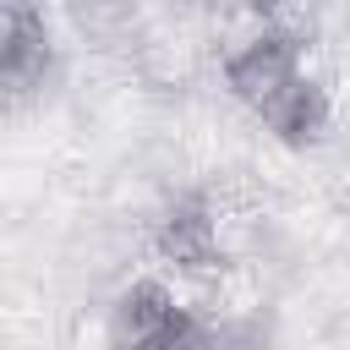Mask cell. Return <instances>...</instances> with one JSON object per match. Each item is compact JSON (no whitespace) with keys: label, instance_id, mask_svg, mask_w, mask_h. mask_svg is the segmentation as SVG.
Masks as SVG:
<instances>
[{"label":"cell","instance_id":"7","mask_svg":"<svg viewBox=\"0 0 350 350\" xmlns=\"http://www.w3.org/2000/svg\"><path fill=\"white\" fill-rule=\"evenodd\" d=\"M213 350H268L257 317H213Z\"/></svg>","mask_w":350,"mask_h":350},{"label":"cell","instance_id":"6","mask_svg":"<svg viewBox=\"0 0 350 350\" xmlns=\"http://www.w3.org/2000/svg\"><path fill=\"white\" fill-rule=\"evenodd\" d=\"M131 350H213V312H202L191 301H175V312L148 339H137Z\"/></svg>","mask_w":350,"mask_h":350},{"label":"cell","instance_id":"1","mask_svg":"<svg viewBox=\"0 0 350 350\" xmlns=\"http://www.w3.org/2000/svg\"><path fill=\"white\" fill-rule=\"evenodd\" d=\"M306 71V33L301 27H290V22H262L257 33H246L230 55H224V66H219V77H224V93L235 98V104H246V109H262L290 77H301Z\"/></svg>","mask_w":350,"mask_h":350},{"label":"cell","instance_id":"4","mask_svg":"<svg viewBox=\"0 0 350 350\" xmlns=\"http://www.w3.org/2000/svg\"><path fill=\"white\" fill-rule=\"evenodd\" d=\"M257 120H262V131H268L279 148L306 153V148H317V142L334 131V93H328L323 77L301 71V77H290V82L257 109Z\"/></svg>","mask_w":350,"mask_h":350},{"label":"cell","instance_id":"2","mask_svg":"<svg viewBox=\"0 0 350 350\" xmlns=\"http://www.w3.org/2000/svg\"><path fill=\"white\" fill-rule=\"evenodd\" d=\"M153 252L159 262L180 268V273H202L224 262V241H219V213L202 191H180L175 202H164V213L153 219Z\"/></svg>","mask_w":350,"mask_h":350},{"label":"cell","instance_id":"8","mask_svg":"<svg viewBox=\"0 0 350 350\" xmlns=\"http://www.w3.org/2000/svg\"><path fill=\"white\" fill-rule=\"evenodd\" d=\"M246 5H257V11H268V5H279V0H246Z\"/></svg>","mask_w":350,"mask_h":350},{"label":"cell","instance_id":"3","mask_svg":"<svg viewBox=\"0 0 350 350\" xmlns=\"http://www.w3.org/2000/svg\"><path fill=\"white\" fill-rule=\"evenodd\" d=\"M55 66V27L44 0L0 5V93H33Z\"/></svg>","mask_w":350,"mask_h":350},{"label":"cell","instance_id":"5","mask_svg":"<svg viewBox=\"0 0 350 350\" xmlns=\"http://www.w3.org/2000/svg\"><path fill=\"white\" fill-rule=\"evenodd\" d=\"M175 301H180V295H175L159 273H142V279L120 284L115 301H109V312H104V350H131L137 339H148V334L175 312Z\"/></svg>","mask_w":350,"mask_h":350},{"label":"cell","instance_id":"9","mask_svg":"<svg viewBox=\"0 0 350 350\" xmlns=\"http://www.w3.org/2000/svg\"><path fill=\"white\" fill-rule=\"evenodd\" d=\"M0 5H16V0H0Z\"/></svg>","mask_w":350,"mask_h":350}]
</instances>
